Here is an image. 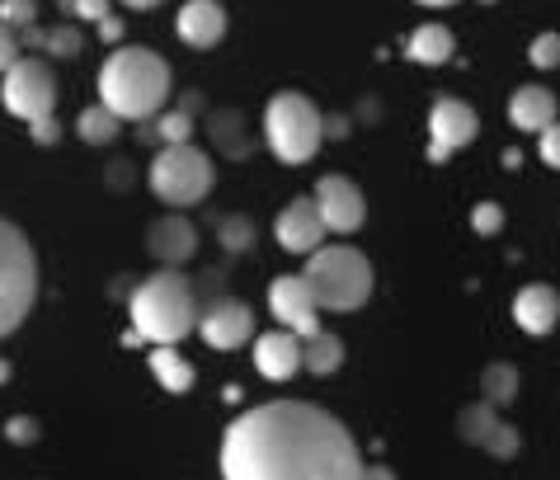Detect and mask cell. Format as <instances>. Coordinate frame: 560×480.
<instances>
[{"label":"cell","mask_w":560,"mask_h":480,"mask_svg":"<svg viewBox=\"0 0 560 480\" xmlns=\"http://www.w3.org/2000/svg\"><path fill=\"white\" fill-rule=\"evenodd\" d=\"M5 438H10V443H34V438H38V424L28 420V414H14V420L5 424Z\"/></svg>","instance_id":"34"},{"label":"cell","mask_w":560,"mask_h":480,"mask_svg":"<svg viewBox=\"0 0 560 480\" xmlns=\"http://www.w3.org/2000/svg\"><path fill=\"white\" fill-rule=\"evenodd\" d=\"M363 480H396L392 467H363Z\"/></svg>","instance_id":"37"},{"label":"cell","mask_w":560,"mask_h":480,"mask_svg":"<svg viewBox=\"0 0 560 480\" xmlns=\"http://www.w3.org/2000/svg\"><path fill=\"white\" fill-rule=\"evenodd\" d=\"M533 67H541V71H551V67H560V34H537L533 38Z\"/></svg>","instance_id":"29"},{"label":"cell","mask_w":560,"mask_h":480,"mask_svg":"<svg viewBox=\"0 0 560 480\" xmlns=\"http://www.w3.org/2000/svg\"><path fill=\"white\" fill-rule=\"evenodd\" d=\"M14 61H20V34H14L5 20H0V75H5Z\"/></svg>","instance_id":"31"},{"label":"cell","mask_w":560,"mask_h":480,"mask_svg":"<svg viewBox=\"0 0 560 480\" xmlns=\"http://www.w3.org/2000/svg\"><path fill=\"white\" fill-rule=\"evenodd\" d=\"M198 335H203L208 349L231 353V349H241L245 339L255 335V312L245 302H236V297H222V302H212L208 312L198 316Z\"/></svg>","instance_id":"12"},{"label":"cell","mask_w":560,"mask_h":480,"mask_svg":"<svg viewBox=\"0 0 560 480\" xmlns=\"http://www.w3.org/2000/svg\"><path fill=\"white\" fill-rule=\"evenodd\" d=\"M122 5H128V10H155L161 0H122Z\"/></svg>","instance_id":"38"},{"label":"cell","mask_w":560,"mask_h":480,"mask_svg":"<svg viewBox=\"0 0 560 480\" xmlns=\"http://www.w3.org/2000/svg\"><path fill=\"white\" fill-rule=\"evenodd\" d=\"M480 386H486V396H490V406H504V400L518 396V373L504 363H494L486 377H480Z\"/></svg>","instance_id":"24"},{"label":"cell","mask_w":560,"mask_h":480,"mask_svg":"<svg viewBox=\"0 0 560 480\" xmlns=\"http://www.w3.org/2000/svg\"><path fill=\"white\" fill-rule=\"evenodd\" d=\"M155 132H161L165 142H189V132H194L189 108H175V114H161V118H155Z\"/></svg>","instance_id":"26"},{"label":"cell","mask_w":560,"mask_h":480,"mask_svg":"<svg viewBox=\"0 0 560 480\" xmlns=\"http://www.w3.org/2000/svg\"><path fill=\"white\" fill-rule=\"evenodd\" d=\"M264 137H269V151L283 165H306L325 142V118L306 95L283 90L264 108Z\"/></svg>","instance_id":"5"},{"label":"cell","mask_w":560,"mask_h":480,"mask_svg":"<svg viewBox=\"0 0 560 480\" xmlns=\"http://www.w3.org/2000/svg\"><path fill=\"white\" fill-rule=\"evenodd\" d=\"M419 5H453V0H419Z\"/></svg>","instance_id":"39"},{"label":"cell","mask_w":560,"mask_h":480,"mask_svg":"<svg viewBox=\"0 0 560 480\" xmlns=\"http://www.w3.org/2000/svg\"><path fill=\"white\" fill-rule=\"evenodd\" d=\"M0 99L14 118L34 122V118H48L57 108V75L48 61L38 57H20L14 67L5 71V85H0Z\"/></svg>","instance_id":"8"},{"label":"cell","mask_w":560,"mask_h":480,"mask_svg":"<svg viewBox=\"0 0 560 480\" xmlns=\"http://www.w3.org/2000/svg\"><path fill=\"white\" fill-rule=\"evenodd\" d=\"M302 278L316 292L320 312H358L372 297V265L353 245H320V250H311Z\"/></svg>","instance_id":"4"},{"label":"cell","mask_w":560,"mask_h":480,"mask_svg":"<svg viewBox=\"0 0 560 480\" xmlns=\"http://www.w3.org/2000/svg\"><path fill=\"white\" fill-rule=\"evenodd\" d=\"M217 169L194 142H165L151 161V189L170 208H194L212 194Z\"/></svg>","instance_id":"7"},{"label":"cell","mask_w":560,"mask_h":480,"mask_svg":"<svg viewBox=\"0 0 560 480\" xmlns=\"http://www.w3.org/2000/svg\"><path fill=\"white\" fill-rule=\"evenodd\" d=\"M269 312L278 316V325L292 335H316L320 330V302H316V292L306 288V278H273V288H269Z\"/></svg>","instance_id":"9"},{"label":"cell","mask_w":560,"mask_h":480,"mask_svg":"<svg viewBox=\"0 0 560 480\" xmlns=\"http://www.w3.org/2000/svg\"><path fill=\"white\" fill-rule=\"evenodd\" d=\"M81 48H85V38H81V28H75V24L48 28V52H52V57H75Z\"/></svg>","instance_id":"27"},{"label":"cell","mask_w":560,"mask_h":480,"mask_svg":"<svg viewBox=\"0 0 560 480\" xmlns=\"http://www.w3.org/2000/svg\"><path fill=\"white\" fill-rule=\"evenodd\" d=\"M339 363H345V344H339L335 335L316 330V335H306V339H302V367H306V373L330 377Z\"/></svg>","instance_id":"21"},{"label":"cell","mask_w":560,"mask_h":480,"mask_svg":"<svg viewBox=\"0 0 560 480\" xmlns=\"http://www.w3.org/2000/svg\"><path fill=\"white\" fill-rule=\"evenodd\" d=\"M0 20L20 34V28L38 24V0H0Z\"/></svg>","instance_id":"25"},{"label":"cell","mask_w":560,"mask_h":480,"mask_svg":"<svg viewBox=\"0 0 560 480\" xmlns=\"http://www.w3.org/2000/svg\"><path fill=\"white\" fill-rule=\"evenodd\" d=\"M509 122L518 132L551 128V122H556V95H551V90H541V85H523L518 95L509 99Z\"/></svg>","instance_id":"19"},{"label":"cell","mask_w":560,"mask_h":480,"mask_svg":"<svg viewBox=\"0 0 560 480\" xmlns=\"http://www.w3.org/2000/svg\"><path fill=\"white\" fill-rule=\"evenodd\" d=\"M132 330L147 344H179L198 325V297L184 273H151L128 302Z\"/></svg>","instance_id":"3"},{"label":"cell","mask_w":560,"mask_h":480,"mask_svg":"<svg viewBox=\"0 0 560 480\" xmlns=\"http://www.w3.org/2000/svg\"><path fill=\"white\" fill-rule=\"evenodd\" d=\"M147 250L155 259H165V265H184V259L198 250V231H194V222H184V216H161L147 236Z\"/></svg>","instance_id":"17"},{"label":"cell","mask_w":560,"mask_h":480,"mask_svg":"<svg viewBox=\"0 0 560 480\" xmlns=\"http://www.w3.org/2000/svg\"><path fill=\"white\" fill-rule=\"evenodd\" d=\"M222 480H363V453L330 410L269 400L222 433Z\"/></svg>","instance_id":"1"},{"label":"cell","mask_w":560,"mask_h":480,"mask_svg":"<svg viewBox=\"0 0 560 480\" xmlns=\"http://www.w3.org/2000/svg\"><path fill=\"white\" fill-rule=\"evenodd\" d=\"M100 38H104V43H118V38H122V24L114 20V14H104V20H100Z\"/></svg>","instance_id":"36"},{"label":"cell","mask_w":560,"mask_h":480,"mask_svg":"<svg viewBox=\"0 0 560 480\" xmlns=\"http://www.w3.org/2000/svg\"><path fill=\"white\" fill-rule=\"evenodd\" d=\"M151 373H155V382H161L165 391H175V396L194 386V363H184L170 344H155L151 349Z\"/></svg>","instance_id":"22"},{"label":"cell","mask_w":560,"mask_h":480,"mask_svg":"<svg viewBox=\"0 0 560 480\" xmlns=\"http://www.w3.org/2000/svg\"><path fill=\"white\" fill-rule=\"evenodd\" d=\"M250 241H255V226L245 222V216H226L222 222V245L231 255H241V250H250Z\"/></svg>","instance_id":"28"},{"label":"cell","mask_w":560,"mask_h":480,"mask_svg":"<svg viewBox=\"0 0 560 480\" xmlns=\"http://www.w3.org/2000/svg\"><path fill=\"white\" fill-rule=\"evenodd\" d=\"M75 132H81V142H90V147H108L118 137V114L114 108H104V104H95V108H85V114L75 118Z\"/></svg>","instance_id":"23"},{"label":"cell","mask_w":560,"mask_h":480,"mask_svg":"<svg viewBox=\"0 0 560 480\" xmlns=\"http://www.w3.org/2000/svg\"><path fill=\"white\" fill-rule=\"evenodd\" d=\"M170 99V61L151 48H114L100 67V104L118 118H155Z\"/></svg>","instance_id":"2"},{"label":"cell","mask_w":560,"mask_h":480,"mask_svg":"<svg viewBox=\"0 0 560 480\" xmlns=\"http://www.w3.org/2000/svg\"><path fill=\"white\" fill-rule=\"evenodd\" d=\"M255 367H259V377H269V382L298 377L302 373V335H292V330L259 335L255 339Z\"/></svg>","instance_id":"14"},{"label":"cell","mask_w":560,"mask_h":480,"mask_svg":"<svg viewBox=\"0 0 560 480\" xmlns=\"http://www.w3.org/2000/svg\"><path fill=\"white\" fill-rule=\"evenodd\" d=\"M175 34L189 43V48L208 52L226 34V10L217 5V0H189V5L179 10V20H175Z\"/></svg>","instance_id":"15"},{"label":"cell","mask_w":560,"mask_h":480,"mask_svg":"<svg viewBox=\"0 0 560 480\" xmlns=\"http://www.w3.org/2000/svg\"><path fill=\"white\" fill-rule=\"evenodd\" d=\"M541 161H547L551 169H560V122H551V128H541Z\"/></svg>","instance_id":"33"},{"label":"cell","mask_w":560,"mask_h":480,"mask_svg":"<svg viewBox=\"0 0 560 480\" xmlns=\"http://www.w3.org/2000/svg\"><path fill=\"white\" fill-rule=\"evenodd\" d=\"M273 236H278V245H283L288 255H311V250H320V241H325V222H320L316 198H292V203H288L283 212H278Z\"/></svg>","instance_id":"13"},{"label":"cell","mask_w":560,"mask_h":480,"mask_svg":"<svg viewBox=\"0 0 560 480\" xmlns=\"http://www.w3.org/2000/svg\"><path fill=\"white\" fill-rule=\"evenodd\" d=\"M10 377V363H0V382H5Z\"/></svg>","instance_id":"40"},{"label":"cell","mask_w":560,"mask_h":480,"mask_svg":"<svg viewBox=\"0 0 560 480\" xmlns=\"http://www.w3.org/2000/svg\"><path fill=\"white\" fill-rule=\"evenodd\" d=\"M453 48L457 43L443 24H419L406 43V57L419 61V67H443V61H453Z\"/></svg>","instance_id":"20"},{"label":"cell","mask_w":560,"mask_h":480,"mask_svg":"<svg viewBox=\"0 0 560 480\" xmlns=\"http://www.w3.org/2000/svg\"><path fill=\"white\" fill-rule=\"evenodd\" d=\"M462 433H466L471 443L490 447V453H500V457L518 453V433H513L490 406H471V410H466V414H462Z\"/></svg>","instance_id":"18"},{"label":"cell","mask_w":560,"mask_h":480,"mask_svg":"<svg viewBox=\"0 0 560 480\" xmlns=\"http://www.w3.org/2000/svg\"><path fill=\"white\" fill-rule=\"evenodd\" d=\"M476 114L462 99H439L429 108V161H447L457 147L476 142Z\"/></svg>","instance_id":"11"},{"label":"cell","mask_w":560,"mask_h":480,"mask_svg":"<svg viewBox=\"0 0 560 480\" xmlns=\"http://www.w3.org/2000/svg\"><path fill=\"white\" fill-rule=\"evenodd\" d=\"M28 137H34V142H43V147H52L57 137H61V128H57L52 114H48V118H34V122H28Z\"/></svg>","instance_id":"35"},{"label":"cell","mask_w":560,"mask_h":480,"mask_svg":"<svg viewBox=\"0 0 560 480\" xmlns=\"http://www.w3.org/2000/svg\"><path fill=\"white\" fill-rule=\"evenodd\" d=\"M471 226L480 231V236H494V231H500V226H504V212H500V208H494V203H480V208L471 212Z\"/></svg>","instance_id":"32"},{"label":"cell","mask_w":560,"mask_h":480,"mask_svg":"<svg viewBox=\"0 0 560 480\" xmlns=\"http://www.w3.org/2000/svg\"><path fill=\"white\" fill-rule=\"evenodd\" d=\"M513 320H518V330H527V335L556 330V320H560V297H556V288H547V283L518 288V297H513Z\"/></svg>","instance_id":"16"},{"label":"cell","mask_w":560,"mask_h":480,"mask_svg":"<svg viewBox=\"0 0 560 480\" xmlns=\"http://www.w3.org/2000/svg\"><path fill=\"white\" fill-rule=\"evenodd\" d=\"M38 297V259L34 245L14 222L0 216V339L20 330Z\"/></svg>","instance_id":"6"},{"label":"cell","mask_w":560,"mask_h":480,"mask_svg":"<svg viewBox=\"0 0 560 480\" xmlns=\"http://www.w3.org/2000/svg\"><path fill=\"white\" fill-rule=\"evenodd\" d=\"M311 198H316V208H320L325 231H335V236H349V231H358L363 226V216H368L363 189H358L353 179H345V175H325Z\"/></svg>","instance_id":"10"},{"label":"cell","mask_w":560,"mask_h":480,"mask_svg":"<svg viewBox=\"0 0 560 480\" xmlns=\"http://www.w3.org/2000/svg\"><path fill=\"white\" fill-rule=\"evenodd\" d=\"M61 10H67L71 20H90V24H100L104 14H114L108 0H61Z\"/></svg>","instance_id":"30"}]
</instances>
